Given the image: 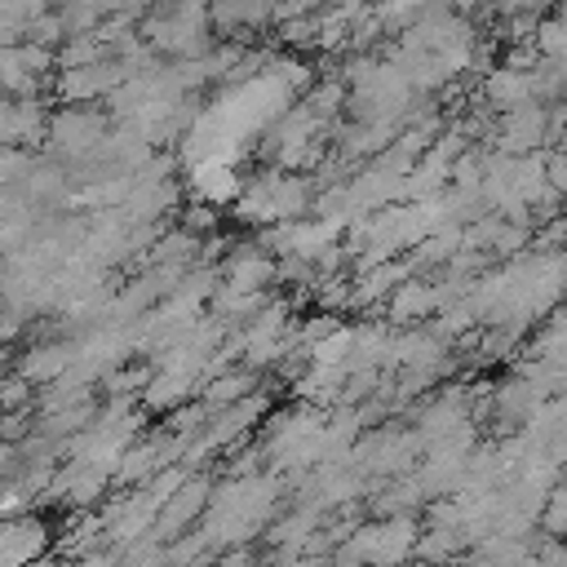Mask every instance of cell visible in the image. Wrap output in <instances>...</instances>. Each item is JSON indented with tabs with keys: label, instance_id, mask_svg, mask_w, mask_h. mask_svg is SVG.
<instances>
[{
	"label": "cell",
	"instance_id": "obj_1",
	"mask_svg": "<svg viewBox=\"0 0 567 567\" xmlns=\"http://www.w3.org/2000/svg\"><path fill=\"white\" fill-rule=\"evenodd\" d=\"M44 532L40 523H0V567H27L31 554H40Z\"/></svg>",
	"mask_w": 567,
	"mask_h": 567
}]
</instances>
